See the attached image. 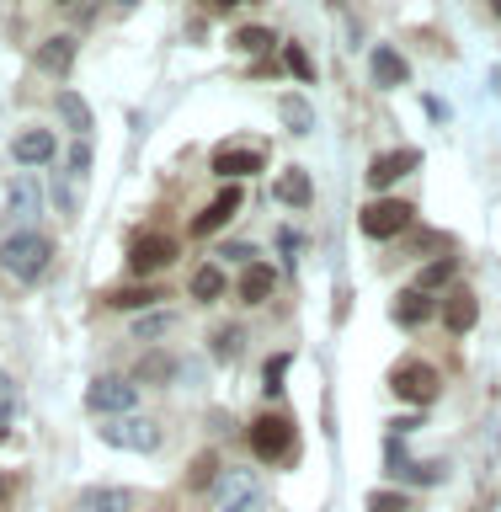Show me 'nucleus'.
<instances>
[{
	"instance_id": "9d476101",
	"label": "nucleus",
	"mask_w": 501,
	"mask_h": 512,
	"mask_svg": "<svg viewBox=\"0 0 501 512\" xmlns=\"http://www.w3.org/2000/svg\"><path fill=\"white\" fill-rule=\"evenodd\" d=\"M219 507L224 512H262L267 496H262L251 470H235V475H224V486H219Z\"/></svg>"
},
{
	"instance_id": "1a4fd4ad",
	"label": "nucleus",
	"mask_w": 501,
	"mask_h": 512,
	"mask_svg": "<svg viewBox=\"0 0 501 512\" xmlns=\"http://www.w3.org/2000/svg\"><path fill=\"white\" fill-rule=\"evenodd\" d=\"M38 208H43L38 176H11V187H6V224H11V235H16V224L38 219Z\"/></svg>"
},
{
	"instance_id": "bb28decb",
	"label": "nucleus",
	"mask_w": 501,
	"mask_h": 512,
	"mask_svg": "<svg viewBox=\"0 0 501 512\" xmlns=\"http://www.w3.org/2000/svg\"><path fill=\"white\" fill-rule=\"evenodd\" d=\"M283 64H288V75H299V80H315V64H310V54H304L299 43H288V48H283Z\"/></svg>"
},
{
	"instance_id": "6ab92c4d",
	"label": "nucleus",
	"mask_w": 501,
	"mask_h": 512,
	"mask_svg": "<svg viewBox=\"0 0 501 512\" xmlns=\"http://www.w3.org/2000/svg\"><path fill=\"white\" fill-rule=\"evenodd\" d=\"M272 288H278V272H272L267 262H251L246 278H240V299H246V304H262V299H272Z\"/></svg>"
},
{
	"instance_id": "7c9ffc66",
	"label": "nucleus",
	"mask_w": 501,
	"mask_h": 512,
	"mask_svg": "<svg viewBox=\"0 0 501 512\" xmlns=\"http://www.w3.org/2000/svg\"><path fill=\"white\" fill-rule=\"evenodd\" d=\"M368 512H406V496H395V491H374V496H368Z\"/></svg>"
},
{
	"instance_id": "dca6fc26",
	"label": "nucleus",
	"mask_w": 501,
	"mask_h": 512,
	"mask_svg": "<svg viewBox=\"0 0 501 512\" xmlns=\"http://www.w3.org/2000/svg\"><path fill=\"white\" fill-rule=\"evenodd\" d=\"M214 171L219 176H251V171H262V155L256 150H240V144H224V150H214Z\"/></svg>"
},
{
	"instance_id": "f257e3e1",
	"label": "nucleus",
	"mask_w": 501,
	"mask_h": 512,
	"mask_svg": "<svg viewBox=\"0 0 501 512\" xmlns=\"http://www.w3.org/2000/svg\"><path fill=\"white\" fill-rule=\"evenodd\" d=\"M48 262H54V240L38 235V230H16V235L0 240V272L16 283H38L48 272Z\"/></svg>"
},
{
	"instance_id": "5701e85b",
	"label": "nucleus",
	"mask_w": 501,
	"mask_h": 512,
	"mask_svg": "<svg viewBox=\"0 0 501 512\" xmlns=\"http://www.w3.org/2000/svg\"><path fill=\"white\" fill-rule=\"evenodd\" d=\"M454 272H459V256H438L432 267H422V278H416V288H422V294H432V288L454 283Z\"/></svg>"
},
{
	"instance_id": "a878e982",
	"label": "nucleus",
	"mask_w": 501,
	"mask_h": 512,
	"mask_svg": "<svg viewBox=\"0 0 501 512\" xmlns=\"http://www.w3.org/2000/svg\"><path fill=\"white\" fill-rule=\"evenodd\" d=\"M283 123L294 128V134H310V128H315L310 102H304V96H288V102H283Z\"/></svg>"
},
{
	"instance_id": "6e6552de",
	"label": "nucleus",
	"mask_w": 501,
	"mask_h": 512,
	"mask_svg": "<svg viewBox=\"0 0 501 512\" xmlns=\"http://www.w3.org/2000/svg\"><path fill=\"white\" fill-rule=\"evenodd\" d=\"M416 166H422V150H384V155L368 160L363 182H368V192H384V187H395L400 176L416 171Z\"/></svg>"
},
{
	"instance_id": "b1692460",
	"label": "nucleus",
	"mask_w": 501,
	"mask_h": 512,
	"mask_svg": "<svg viewBox=\"0 0 501 512\" xmlns=\"http://www.w3.org/2000/svg\"><path fill=\"white\" fill-rule=\"evenodd\" d=\"M272 43H278V38H272L267 27H240V32H235V48H240V54H251V59H262Z\"/></svg>"
},
{
	"instance_id": "c85d7f7f",
	"label": "nucleus",
	"mask_w": 501,
	"mask_h": 512,
	"mask_svg": "<svg viewBox=\"0 0 501 512\" xmlns=\"http://www.w3.org/2000/svg\"><path fill=\"white\" fill-rule=\"evenodd\" d=\"M214 475H219V459L214 454H198V459H192V470H187V486H208Z\"/></svg>"
},
{
	"instance_id": "a211bd4d",
	"label": "nucleus",
	"mask_w": 501,
	"mask_h": 512,
	"mask_svg": "<svg viewBox=\"0 0 501 512\" xmlns=\"http://www.w3.org/2000/svg\"><path fill=\"white\" fill-rule=\"evenodd\" d=\"M70 64H75V38H64V32L38 48V70H48V75H70Z\"/></svg>"
},
{
	"instance_id": "2f4dec72",
	"label": "nucleus",
	"mask_w": 501,
	"mask_h": 512,
	"mask_svg": "<svg viewBox=\"0 0 501 512\" xmlns=\"http://www.w3.org/2000/svg\"><path fill=\"white\" fill-rule=\"evenodd\" d=\"M214 352H219V358H235V352H240V331L224 326V331L214 336Z\"/></svg>"
},
{
	"instance_id": "f3484780",
	"label": "nucleus",
	"mask_w": 501,
	"mask_h": 512,
	"mask_svg": "<svg viewBox=\"0 0 501 512\" xmlns=\"http://www.w3.org/2000/svg\"><path fill=\"white\" fill-rule=\"evenodd\" d=\"M374 80H379V86H406V80H411V64L400 59L390 43H379V48H374Z\"/></svg>"
},
{
	"instance_id": "c756f323",
	"label": "nucleus",
	"mask_w": 501,
	"mask_h": 512,
	"mask_svg": "<svg viewBox=\"0 0 501 512\" xmlns=\"http://www.w3.org/2000/svg\"><path fill=\"white\" fill-rule=\"evenodd\" d=\"M86 171H91V139H75V150H70V166H64V176L75 182V176H86Z\"/></svg>"
},
{
	"instance_id": "4468645a",
	"label": "nucleus",
	"mask_w": 501,
	"mask_h": 512,
	"mask_svg": "<svg viewBox=\"0 0 501 512\" xmlns=\"http://www.w3.org/2000/svg\"><path fill=\"white\" fill-rule=\"evenodd\" d=\"M475 320H480L475 294H470V288H454V294H448V304H443V326L454 331V336H464V331H475Z\"/></svg>"
},
{
	"instance_id": "412c9836",
	"label": "nucleus",
	"mask_w": 501,
	"mask_h": 512,
	"mask_svg": "<svg viewBox=\"0 0 501 512\" xmlns=\"http://www.w3.org/2000/svg\"><path fill=\"white\" fill-rule=\"evenodd\" d=\"M278 198H283V203H294V208H304V203L315 198L310 176H304L299 166H294V171H283V176H278Z\"/></svg>"
},
{
	"instance_id": "72a5a7b5",
	"label": "nucleus",
	"mask_w": 501,
	"mask_h": 512,
	"mask_svg": "<svg viewBox=\"0 0 501 512\" xmlns=\"http://www.w3.org/2000/svg\"><path fill=\"white\" fill-rule=\"evenodd\" d=\"M283 374H288V358H272L267 363V390H283V384H278Z\"/></svg>"
},
{
	"instance_id": "cd10ccee",
	"label": "nucleus",
	"mask_w": 501,
	"mask_h": 512,
	"mask_svg": "<svg viewBox=\"0 0 501 512\" xmlns=\"http://www.w3.org/2000/svg\"><path fill=\"white\" fill-rule=\"evenodd\" d=\"M176 374V363L166 358V352H150V358L139 363V379H171Z\"/></svg>"
},
{
	"instance_id": "f704fd0d",
	"label": "nucleus",
	"mask_w": 501,
	"mask_h": 512,
	"mask_svg": "<svg viewBox=\"0 0 501 512\" xmlns=\"http://www.w3.org/2000/svg\"><path fill=\"white\" fill-rule=\"evenodd\" d=\"M171 326V315H150V320H139V336H155V331H166Z\"/></svg>"
},
{
	"instance_id": "aec40b11",
	"label": "nucleus",
	"mask_w": 501,
	"mask_h": 512,
	"mask_svg": "<svg viewBox=\"0 0 501 512\" xmlns=\"http://www.w3.org/2000/svg\"><path fill=\"white\" fill-rule=\"evenodd\" d=\"M54 107H59V118L75 128V139H86V134H91V107L80 102L75 91H59V102H54Z\"/></svg>"
},
{
	"instance_id": "f03ea898",
	"label": "nucleus",
	"mask_w": 501,
	"mask_h": 512,
	"mask_svg": "<svg viewBox=\"0 0 501 512\" xmlns=\"http://www.w3.org/2000/svg\"><path fill=\"white\" fill-rule=\"evenodd\" d=\"M390 395L406 400V406H432V400H438V368L416 363V358L395 363L390 368Z\"/></svg>"
},
{
	"instance_id": "473e14b6",
	"label": "nucleus",
	"mask_w": 501,
	"mask_h": 512,
	"mask_svg": "<svg viewBox=\"0 0 501 512\" xmlns=\"http://www.w3.org/2000/svg\"><path fill=\"white\" fill-rule=\"evenodd\" d=\"M11 406H16V395H11V379L0 374V438H6V422H11Z\"/></svg>"
},
{
	"instance_id": "9b49d317",
	"label": "nucleus",
	"mask_w": 501,
	"mask_h": 512,
	"mask_svg": "<svg viewBox=\"0 0 501 512\" xmlns=\"http://www.w3.org/2000/svg\"><path fill=\"white\" fill-rule=\"evenodd\" d=\"M235 208H240V187L230 182V187H219V198L208 203L198 219H192V235H214V230H224V224L235 219Z\"/></svg>"
},
{
	"instance_id": "20e7f679",
	"label": "nucleus",
	"mask_w": 501,
	"mask_h": 512,
	"mask_svg": "<svg viewBox=\"0 0 501 512\" xmlns=\"http://www.w3.org/2000/svg\"><path fill=\"white\" fill-rule=\"evenodd\" d=\"M134 400H139L134 379L102 374V379L86 390V411H96V416H134Z\"/></svg>"
},
{
	"instance_id": "0eeeda50",
	"label": "nucleus",
	"mask_w": 501,
	"mask_h": 512,
	"mask_svg": "<svg viewBox=\"0 0 501 512\" xmlns=\"http://www.w3.org/2000/svg\"><path fill=\"white\" fill-rule=\"evenodd\" d=\"M246 438H251V454L272 464V459H283L288 448H294V422H283V416H256Z\"/></svg>"
},
{
	"instance_id": "2eb2a0df",
	"label": "nucleus",
	"mask_w": 501,
	"mask_h": 512,
	"mask_svg": "<svg viewBox=\"0 0 501 512\" xmlns=\"http://www.w3.org/2000/svg\"><path fill=\"white\" fill-rule=\"evenodd\" d=\"M75 512H134V496L118 486H91V491H80Z\"/></svg>"
},
{
	"instance_id": "ddd939ff",
	"label": "nucleus",
	"mask_w": 501,
	"mask_h": 512,
	"mask_svg": "<svg viewBox=\"0 0 501 512\" xmlns=\"http://www.w3.org/2000/svg\"><path fill=\"white\" fill-rule=\"evenodd\" d=\"M432 315H438V299H432V294H422V288H406V294L395 299V326H406V331L427 326Z\"/></svg>"
},
{
	"instance_id": "4be33fe9",
	"label": "nucleus",
	"mask_w": 501,
	"mask_h": 512,
	"mask_svg": "<svg viewBox=\"0 0 501 512\" xmlns=\"http://www.w3.org/2000/svg\"><path fill=\"white\" fill-rule=\"evenodd\" d=\"M224 294V267H198L192 272V299L198 304H214Z\"/></svg>"
},
{
	"instance_id": "39448f33",
	"label": "nucleus",
	"mask_w": 501,
	"mask_h": 512,
	"mask_svg": "<svg viewBox=\"0 0 501 512\" xmlns=\"http://www.w3.org/2000/svg\"><path fill=\"white\" fill-rule=\"evenodd\" d=\"M406 224H411V203H400V198H374V203L358 214V230H363L368 240H395Z\"/></svg>"
},
{
	"instance_id": "393cba45",
	"label": "nucleus",
	"mask_w": 501,
	"mask_h": 512,
	"mask_svg": "<svg viewBox=\"0 0 501 512\" xmlns=\"http://www.w3.org/2000/svg\"><path fill=\"white\" fill-rule=\"evenodd\" d=\"M155 299H160L155 288H112L107 294L112 310H144V304H155Z\"/></svg>"
},
{
	"instance_id": "f8f14e48",
	"label": "nucleus",
	"mask_w": 501,
	"mask_h": 512,
	"mask_svg": "<svg viewBox=\"0 0 501 512\" xmlns=\"http://www.w3.org/2000/svg\"><path fill=\"white\" fill-rule=\"evenodd\" d=\"M54 134H48V128H22V134L11 139V155L22 160V166H43V160H54Z\"/></svg>"
},
{
	"instance_id": "7ed1b4c3",
	"label": "nucleus",
	"mask_w": 501,
	"mask_h": 512,
	"mask_svg": "<svg viewBox=\"0 0 501 512\" xmlns=\"http://www.w3.org/2000/svg\"><path fill=\"white\" fill-rule=\"evenodd\" d=\"M102 443L112 448H128V454H155L160 448V422L155 416H112V422L102 427Z\"/></svg>"
},
{
	"instance_id": "423d86ee",
	"label": "nucleus",
	"mask_w": 501,
	"mask_h": 512,
	"mask_svg": "<svg viewBox=\"0 0 501 512\" xmlns=\"http://www.w3.org/2000/svg\"><path fill=\"white\" fill-rule=\"evenodd\" d=\"M176 262V240L160 235V230H144L134 235V246H128V267L139 272V278H155V272H166Z\"/></svg>"
}]
</instances>
